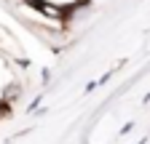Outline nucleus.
Instances as JSON below:
<instances>
[{"label":"nucleus","instance_id":"obj_1","mask_svg":"<svg viewBox=\"0 0 150 144\" xmlns=\"http://www.w3.org/2000/svg\"><path fill=\"white\" fill-rule=\"evenodd\" d=\"M11 83V69L6 67V62H3V56H0V99H3V94H6V85Z\"/></svg>","mask_w":150,"mask_h":144}]
</instances>
